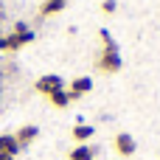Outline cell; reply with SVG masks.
Returning a JSON list of instances; mask_svg holds the SVG:
<instances>
[{
	"label": "cell",
	"instance_id": "12",
	"mask_svg": "<svg viewBox=\"0 0 160 160\" xmlns=\"http://www.w3.org/2000/svg\"><path fill=\"white\" fill-rule=\"evenodd\" d=\"M101 42H104V51H118V45H115V39L107 28H101Z\"/></svg>",
	"mask_w": 160,
	"mask_h": 160
},
{
	"label": "cell",
	"instance_id": "9",
	"mask_svg": "<svg viewBox=\"0 0 160 160\" xmlns=\"http://www.w3.org/2000/svg\"><path fill=\"white\" fill-rule=\"evenodd\" d=\"M93 135H96V129H93L90 124H76V127L70 129V138H73L76 143H87Z\"/></svg>",
	"mask_w": 160,
	"mask_h": 160
},
{
	"label": "cell",
	"instance_id": "2",
	"mask_svg": "<svg viewBox=\"0 0 160 160\" xmlns=\"http://www.w3.org/2000/svg\"><path fill=\"white\" fill-rule=\"evenodd\" d=\"M37 93H42V96H51V93H56V90H65V79L62 76H56V73H45V76H39L37 79Z\"/></svg>",
	"mask_w": 160,
	"mask_h": 160
},
{
	"label": "cell",
	"instance_id": "14",
	"mask_svg": "<svg viewBox=\"0 0 160 160\" xmlns=\"http://www.w3.org/2000/svg\"><path fill=\"white\" fill-rule=\"evenodd\" d=\"M0 160H14V158L11 155H0Z\"/></svg>",
	"mask_w": 160,
	"mask_h": 160
},
{
	"label": "cell",
	"instance_id": "7",
	"mask_svg": "<svg viewBox=\"0 0 160 160\" xmlns=\"http://www.w3.org/2000/svg\"><path fill=\"white\" fill-rule=\"evenodd\" d=\"M20 152H22V146L17 143V138L8 135V132H3V135H0V155H11V158H17Z\"/></svg>",
	"mask_w": 160,
	"mask_h": 160
},
{
	"label": "cell",
	"instance_id": "10",
	"mask_svg": "<svg viewBox=\"0 0 160 160\" xmlns=\"http://www.w3.org/2000/svg\"><path fill=\"white\" fill-rule=\"evenodd\" d=\"M65 6H68V0H45V3L39 6V14H42V17H51V14H59Z\"/></svg>",
	"mask_w": 160,
	"mask_h": 160
},
{
	"label": "cell",
	"instance_id": "3",
	"mask_svg": "<svg viewBox=\"0 0 160 160\" xmlns=\"http://www.w3.org/2000/svg\"><path fill=\"white\" fill-rule=\"evenodd\" d=\"M65 90H68L70 101H79L82 96H87V93L93 90V79H90V76H79V79H73L70 87H65Z\"/></svg>",
	"mask_w": 160,
	"mask_h": 160
},
{
	"label": "cell",
	"instance_id": "5",
	"mask_svg": "<svg viewBox=\"0 0 160 160\" xmlns=\"http://www.w3.org/2000/svg\"><path fill=\"white\" fill-rule=\"evenodd\" d=\"M98 68L104 73H118L121 70V53L118 51H104L101 59H98Z\"/></svg>",
	"mask_w": 160,
	"mask_h": 160
},
{
	"label": "cell",
	"instance_id": "1",
	"mask_svg": "<svg viewBox=\"0 0 160 160\" xmlns=\"http://www.w3.org/2000/svg\"><path fill=\"white\" fill-rule=\"evenodd\" d=\"M28 42H34V31L25 22H14L11 34H0V51H20Z\"/></svg>",
	"mask_w": 160,
	"mask_h": 160
},
{
	"label": "cell",
	"instance_id": "4",
	"mask_svg": "<svg viewBox=\"0 0 160 160\" xmlns=\"http://www.w3.org/2000/svg\"><path fill=\"white\" fill-rule=\"evenodd\" d=\"M115 152H118L121 158H132V155L138 152L135 138H132L129 132H118V135H115Z\"/></svg>",
	"mask_w": 160,
	"mask_h": 160
},
{
	"label": "cell",
	"instance_id": "8",
	"mask_svg": "<svg viewBox=\"0 0 160 160\" xmlns=\"http://www.w3.org/2000/svg\"><path fill=\"white\" fill-rule=\"evenodd\" d=\"M68 160H96V149L90 143H79L68 152Z\"/></svg>",
	"mask_w": 160,
	"mask_h": 160
},
{
	"label": "cell",
	"instance_id": "6",
	"mask_svg": "<svg viewBox=\"0 0 160 160\" xmlns=\"http://www.w3.org/2000/svg\"><path fill=\"white\" fill-rule=\"evenodd\" d=\"M37 135H39V127H34V124H28V127H20L17 132H14V138H17V143L25 149L28 143H34L37 141Z\"/></svg>",
	"mask_w": 160,
	"mask_h": 160
},
{
	"label": "cell",
	"instance_id": "13",
	"mask_svg": "<svg viewBox=\"0 0 160 160\" xmlns=\"http://www.w3.org/2000/svg\"><path fill=\"white\" fill-rule=\"evenodd\" d=\"M115 8H118L115 0H104V3H101V11H104V14H115Z\"/></svg>",
	"mask_w": 160,
	"mask_h": 160
},
{
	"label": "cell",
	"instance_id": "11",
	"mask_svg": "<svg viewBox=\"0 0 160 160\" xmlns=\"http://www.w3.org/2000/svg\"><path fill=\"white\" fill-rule=\"evenodd\" d=\"M48 101H51L53 107H59V110H62V107H68V104H70V96H68V90H56V93H51V96H48Z\"/></svg>",
	"mask_w": 160,
	"mask_h": 160
}]
</instances>
